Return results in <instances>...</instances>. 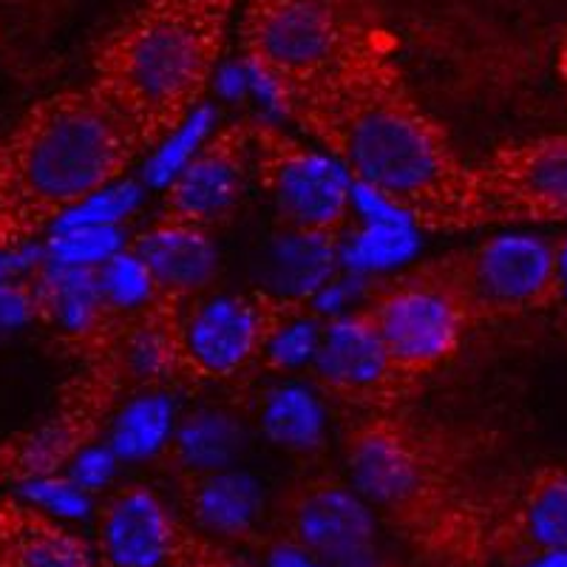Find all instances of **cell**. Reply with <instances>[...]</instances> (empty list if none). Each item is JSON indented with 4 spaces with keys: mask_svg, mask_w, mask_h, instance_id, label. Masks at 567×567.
<instances>
[{
    "mask_svg": "<svg viewBox=\"0 0 567 567\" xmlns=\"http://www.w3.org/2000/svg\"><path fill=\"white\" fill-rule=\"evenodd\" d=\"M443 267L471 321L554 301V241L539 233H496L474 250L443 258Z\"/></svg>",
    "mask_w": 567,
    "mask_h": 567,
    "instance_id": "9",
    "label": "cell"
},
{
    "mask_svg": "<svg viewBox=\"0 0 567 567\" xmlns=\"http://www.w3.org/2000/svg\"><path fill=\"white\" fill-rule=\"evenodd\" d=\"M323 567L369 565L374 516L352 485L338 480H307L281 503V539Z\"/></svg>",
    "mask_w": 567,
    "mask_h": 567,
    "instance_id": "11",
    "label": "cell"
},
{
    "mask_svg": "<svg viewBox=\"0 0 567 567\" xmlns=\"http://www.w3.org/2000/svg\"><path fill=\"white\" fill-rule=\"evenodd\" d=\"M554 301L567 310V236L554 245Z\"/></svg>",
    "mask_w": 567,
    "mask_h": 567,
    "instance_id": "35",
    "label": "cell"
},
{
    "mask_svg": "<svg viewBox=\"0 0 567 567\" xmlns=\"http://www.w3.org/2000/svg\"><path fill=\"white\" fill-rule=\"evenodd\" d=\"M252 151L250 123L210 134L194 159L165 185V219L207 227L239 205Z\"/></svg>",
    "mask_w": 567,
    "mask_h": 567,
    "instance_id": "14",
    "label": "cell"
},
{
    "mask_svg": "<svg viewBox=\"0 0 567 567\" xmlns=\"http://www.w3.org/2000/svg\"><path fill=\"white\" fill-rule=\"evenodd\" d=\"M0 483H18V460H14L12 440L0 443Z\"/></svg>",
    "mask_w": 567,
    "mask_h": 567,
    "instance_id": "36",
    "label": "cell"
},
{
    "mask_svg": "<svg viewBox=\"0 0 567 567\" xmlns=\"http://www.w3.org/2000/svg\"><path fill=\"white\" fill-rule=\"evenodd\" d=\"M567 216V136L505 151L471 171V225Z\"/></svg>",
    "mask_w": 567,
    "mask_h": 567,
    "instance_id": "12",
    "label": "cell"
},
{
    "mask_svg": "<svg viewBox=\"0 0 567 567\" xmlns=\"http://www.w3.org/2000/svg\"><path fill=\"white\" fill-rule=\"evenodd\" d=\"M420 250V227L409 221H363L349 239H341V267L358 276H374L406 265Z\"/></svg>",
    "mask_w": 567,
    "mask_h": 567,
    "instance_id": "24",
    "label": "cell"
},
{
    "mask_svg": "<svg viewBox=\"0 0 567 567\" xmlns=\"http://www.w3.org/2000/svg\"><path fill=\"white\" fill-rule=\"evenodd\" d=\"M287 116L318 136L354 182L381 190L417 227H471V171L372 34L336 71L290 97Z\"/></svg>",
    "mask_w": 567,
    "mask_h": 567,
    "instance_id": "1",
    "label": "cell"
},
{
    "mask_svg": "<svg viewBox=\"0 0 567 567\" xmlns=\"http://www.w3.org/2000/svg\"><path fill=\"white\" fill-rule=\"evenodd\" d=\"M352 488L425 554L452 565L485 559V525L460 499L437 437L394 417H372L347 437Z\"/></svg>",
    "mask_w": 567,
    "mask_h": 567,
    "instance_id": "3",
    "label": "cell"
},
{
    "mask_svg": "<svg viewBox=\"0 0 567 567\" xmlns=\"http://www.w3.org/2000/svg\"><path fill=\"white\" fill-rule=\"evenodd\" d=\"M34 233L40 230L32 221V216H29L23 199H20L7 142L0 140V250L29 245Z\"/></svg>",
    "mask_w": 567,
    "mask_h": 567,
    "instance_id": "30",
    "label": "cell"
},
{
    "mask_svg": "<svg viewBox=\"0 0 567 567\" xmlns=\"http://www.w3.org/2000/svg\"><path fill=\"white\" fill-rule=\"evenodd\" d=\"M245 449V425L225 409H199L174 425L171 443L165 445L168 463L179 477H199L213 471L233 468Z\"/></svg>",
    "mask_w": 567,
    "mask_h": 567,
    "instance_id": "20",
    "label": "cell"
},
{
    "mask_svg": "<svg viewBox=\"0 0 567 567\" xmlns=\"http://www.w3.org/2000/svg\"><path fill=\"white\" fill-rule=\"evenodd\" d=\"M100 272V287H103V296L109 301L111 310H125V312H136L142 307H148L159 290H156L154 276L145 267L140 256L134 250H120L103 261L97 267Z\"/></svg>",
    "mask_w": 567,
    "mask_h": 567,
    "instance_id": "27",
    "label": "cell"
},
{
    "mask_svg": "<svg viewBox=\"0 0 567 567\" xmlns=\"http://www.w3.org/2000/svg\"><path fill=\"white\" fill-rule=\"evenodd\" d=\"M142 199V187L136 182L116 179L105 185L97 194L85 196L74 207L54 219V227H74V225H120L125 216L136 210Z\"/></svg>",
    "mask_w": 567,
    "mask_h": 567,
    "instance_id": "28",
    "label": "cell"
},
{
    "mask_svg": "<svg viewBox=\"0 0 567 567\" xmlns=\"http://www.w3.org/2000/svg\"><path fill=\"white\" fill-rule=\"evenodd\" d=\"M542 556L567 550V474H545L514 505L503 525L488 530L485 554Z\"/></svg>",
    "mask_w": 567,
    "mask_h": 567,
    "instance_id": "17",
    "label": "cell"
},
{
    "mask_svg": "<svg viewBox=\"0 0 567 567\" xmlns=\"http://www.w3.org/2000/svg\"><path fill=\"white\" fill-rule=\"evenodd\" d=\"M103 567H227L230 554L187 528L145 485H125L97 519Z\"/></svg>",
    "mask_w": 567,
    "mask_h": 567,
    "instance_id": "10",
    "label": "cell"
},
{
    "mask_svg": "<svg viewBox=\"0 0 567 567\" xmlns=\"http://www.w3.org/2000/svg\"><path fill=\"white\" fill-rule=\"evenodd\" d=\"M307 307L272 292L196 298L179 318L182 374L225 381L265 354L270 336Z\"/></svg>",
    "mask_w": 567,
    "mask_h": 567,
    "instance_id": "8",
    "label": "cell"
},
{
    "mask_svg": "<svg viewBox=\"0 0 567 567\" xmlns=\"http://www.w3.org/2000/svg\"><path fill=\"white\" fill-rule=\"evenodd\" d=\"M252 128L250 159L284 225L341 233L352 216V174L332 154L307 148L270 123Z\"/></svg>",
    "mask_w": 567,
    "mask_h": 567,
    "instance_id": "7",
    "label": "cell"
},
{
    "mask_svg": "<svg viewBox=\"0 0 567 567\" xmlns=\"http://www.w3.org/2000/svg\"><path fill=\"white\" fill-rule=\"evenodd\" d=\"M392 361L417 381L452 358L471 327L457 287L443 267V258L417 267L406 276L372 287L363 307Z\"/></svg>",
    "mask_w": 567,
    "mask_h": 567,
    "instance_id": "6",
    "label": "cell"
},
{
    "mask_svg": "<svg viewBox=\"0 0 567 567\" xmlns=\"http://www.w3.org/2000/svg\"><path fill=\"white\" fill-rule=\"evenodd\" d=\"M318 341H321V323L307 316V310L290 316L270 336L265 347L267 367L272 369H298L312 363Z\"/></svg>",
    "mask_w": 567,
    "mask_h": 567,
    "instance_id": "29",
    "label": "cell"
},
{
    "mask_svg": "<svg viewBox=\"0 0 567 567\" xmlns=\"http://www.w3.org/2000/svg\"><path fill=\"white\" fill-rule=\"evenodd\" d=\"M233 0H148L97 58L94 89L154 148L196 105L219 69Z\"/></svg>",
    "mask_w": 567,
    "mask_h": 567,
    "instance_id": "2",
    "label": "cell"
},
{
    "mask_svg": "<svg viewBox=\"0 0 567 567\" xmlns=\"http://www.w3.org/2000/svg\"><path fill=\"white\" fill-rule=\"evenodd\" d=\"M34 505H23L14 496L0 494V539H7L12 530H18L20 525L27 523V516L32 514Z\"/></svg>",
    "mask_w": 567,
    "mask_h": 567,
    "instance_id": "34",
    "label": "cell"
},
{
    "mask_svg": "<svg viewBox=\"0 0 567 567\" xmlns=\"http://www.w3.org/2000/svg\"><path fill=\"white\" fill-rule=\"evenodd\" d=\"M361 567H374V565H361Z\"/></svg>",
    "mask_w": 567,
    "mask_h": 567,
    "instance_id": "37",
    "label": "cell"
},
{
    "mask_svg": "<svg viewBox=\"0 0 567 567\" xmlns=\"http://www.w3.org/2000/svg\"><path fill=\"white\" fill-rule=\"evenodd\" d=\"M0 567H103L85 542L34 508L27 523L0 539Z\"/></svg>",
    "mask_w": 567,
    "mask_h": 567,
    "instance_id": "21",
    "label": "cell"
},
{
    "mask_svg": "<svg viewBox=\"0 0 567 567\" xmlns=\"http://www.w3.org/2000/svg\"><path fill=\"white\" fill-rule=\"evenodd\" d=\"M185 505L205 534L250 539L261 519V488L250 474L221 468L182 480Z\"/></svg>",
    "mask_w": 567,
    "mask_h": 567,
    "instance_id": "18",
    "label": "cell"
},
{
    "mask_svg": "<svg viewBox=\"0 0 567 567\" xmlns=\"http://www.w3.org/2000/svg\"><path fill=\"white\" fill-rule=\"evenodd\" d=\"M123 247L125 233L120 225L54 227V236L43 247V258L54 265L100 267Z\"/></svg>",
    "mask_w": 567,
    "mask_h": 567,
    "instance_id": "26",
    "label": "cell"
},
{
    "mask_svg": "<svg viewBox=\"0 0 567 567\" xmlns=\"http://www.w3.org/2000/svg\"><path fill=\"white\" fill-rule=\"evenodd\" d=\"M34 318H40V303L32 278L0 281V338L27 327Z\"/></svg>",
    "mask_w": 567,
    "mask_h": 567,
    "instance_id": "32",
    "label": "cell"
},
{
    "mask_svg": "<svg viewBox=\"0 0 567 567\" xmlns=\"http://www.w3.org/2000/svg\"><path fill=\"white\" fill-rule=\"evenodd\" d=\"M213 125H216V111L205 103L196 105L168 136L156 142L148 168H145V179L156 187L168 185L187 162L194 159L196 151L205 145L207 136L213 134Z\"/></svg>",
    "mask_w": 567,
    "mask_h": 567,
    "instance_id": "25",
    "label": "cell"
},
{
    "mask_svg": "<svg viewBox=\"0 0 567 567\" xmlns=\"http://www.w3.org/2000/svg\"><path fill=\"white\" fill-rule=\"evenodd\" d=\"M14 182L43 230L69 207L123 179L142 148L140 136L94 85L34 105L7 140Z\"/></svg>",
    "mask_w": 567,
    "mask_h": 567,
    "instance_id": "4",
    "label": "cell"
},
{
    "mask_svg": "<svg viewBox=\"0 0 567 567\" xmlns=\"http://www.w3.org/2000/svg\"><path fill=\"white\" fill-rule=\"evenodd\" d=\"M27 494L34 505L58 516H83L89 511V491L80 488L69 474L29 480Z\"/></svg>",
    "mask_w": 567,
    "mask_h": 567,
    "instance_id": "31",
    "label": "cell"
},
{
    "mask_svg": "<svg viewBox=\"0 0 567 567\" xmlns=\"http://www.w3.org/2000/svg\"><path fill=\"white\" fill-rule=\"evenodd\" d=\"M352 0H250L245 58L267 69L287 103L336 71L369 38Z\"/></svg>",
    "mask_w": 567,
    "mask_h": 567,
    "instance_id": "5",
    "label": "cell"
},
{
    "mask_svg": "<svg viewBox=\"0 0 567 567\" xmlns=\"http://www.w3.org/2000/svg\"><path fill=\"white\" fill-rule=\"evenodd\" d=\"M323 423L321 398L301 383L276 386L261 403V432L290 452H310L321 445Z\"/></svg>",
    "mask_w": 567,
    "mask_h": 567,
    "instance_id": "23",
    "label": "cell"
},
{
    "mask_svg": "<svg viewBox=\"0 0 567 567\" xmlns=\"http://www.w3.org/2000/svg\"><path fill=\"white\" fill-rule=\"evenodd\" d=\"M131 250L145 261L156 290L182 301L205 290L219 267V252L207 236V227L165 216L142 233Z\"/></svg>",
    "mask_w": 567,
    "mask_h": 567,
    "instance_id": "15",
    "label": "cell"
},
{
    "mask_svg": "<svg viewBox=\"0 0 567 567\" xmlns=\"http://www.w3.org/2000/svg\"><path fill=\"white\" fill-rule=\"evenodd\" d=\"M312 363L329 392L372 409L394 406L417 383L392 361L386 343L363 310L332 316V321L321 327Z\"/></svg>",
    "mask_w": 567,
    "mask_h": 567,
    "instance_id": "13",
    "label": "cell"
},
{
    "mask_svg": "<svg viewBox=\"0 0 567 567\" xmlns=\"http://www.w3.org/2000/svg\"><path fill=\"white\" fill-rule=\"evenodd\" d=\"M120 457L111 452L109 443H85L74 457L69 460V477L80 485L83 491H100L111 483L114 477Z\"/></svg>",
    "mask_w": 567,
    "mask_h": 567,
    "instance_id": "33",
    "label": "cell"
},
{
    "mask_svg": "<svg viewBox=\"0 0 567 567\" xmlns=\"http://www.w3.org/2000/svg\"><path fill=\"white\" fill-rule=\"evenodd\" d=\"M338 267H341V233L287 227L270 252L272 296L310 307V298L338 276Z\"/></svg>",
    "mask_w": 567,
    "mask_h": 567,
    "instance_id": "19",
    "label": "cell"
},
{
    "mask_svg": "<svg viewBox=\"0 0 567 567\" xmlns=\"http://www.w3.org/2000/svg\"><path fill=\"white\" fill-rule=\"evenodd\" d=\"M32 281L43 321L63 329L74 341L103 347L114 327V310L103 296L97 267L54 265L43 258Z\"/></svg>",
    "mask_w": 567,
    "mask_h": 567,
    "instance_id": "16",
    "label": "cell"
},
{
    "mask_svg": "<svg viewBox=\"0 0 567 567\" xmlns=\"http://www.w3.org/2000/svg\"><path fill=\"white\" fill-rule=\"evenodd\" d=\"M174 400L162 392H142L131 398L111 423L109 445L120 460H151L165 452L174 434Z\"/></svg>",
    "mask_w": 567,
    "mask_h": 567,
    "instance_id": "22",
    "label": "cell"
}]
</instances>
